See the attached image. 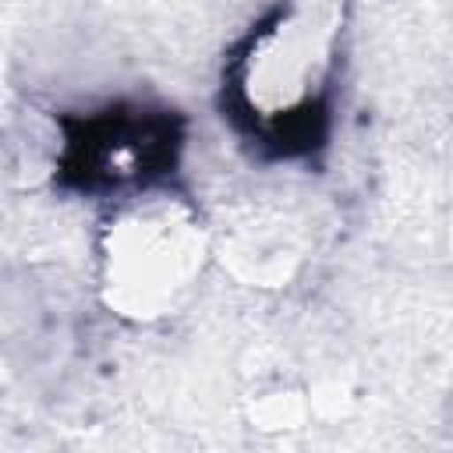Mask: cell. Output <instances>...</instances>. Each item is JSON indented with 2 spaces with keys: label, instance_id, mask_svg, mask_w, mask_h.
I'll list each match as a JSON object with an SVG mask.
<instances>
[{
  "label": "cell",
  "instance_id": "cell-1",
  "mask_svg": "<svg viewBox=\"0 0 453 453\" xmlns=\"http://www.w3.org/2000/svg\"><path fill=\"white\" fill-rule=\"evenodd\" d=\"M343 0H276L223 67V117L265 156L297 159L329 131Z\"/></svg>",
  "mask_w": 453,
  "mask_h": 453
},
{
  "label": "cell",
  "instance_id": "cell-2",
  "mask_svg": "<svg viewBox=\"0 0 453 453\" xmlns=\"http://www.w3.org/2000/svg\"><path fill=\"white\" fill-rule=\"evenodd\" d=\"M57 124V184L85 198L156 191L177 173L188 134L177 110L145 99H113Z\"/></svg>",
  "mask_w": 453,
  "mask_h": 453
}]
</instances>
